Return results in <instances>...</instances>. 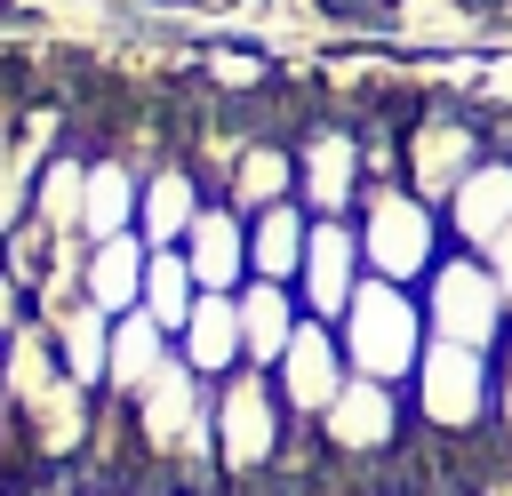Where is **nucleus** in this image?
Returning a JSON list of instances; mask_svg holds the SVG:
<instances>
[{
    "instance_id": "nucleus-1",
    "label": "nucleus",
    "mask_w": 512,
    "mask_h": 496,
    "mask_svg": "<svg viewBox=\"0 0 512 496\" xmlns=\"http://www.w3.org/2000/svg\"><path fill=\"white\" fill-rule=\"evenodd\" d=\"M352 224H360L368 272H376V280H400V288H424L432 264L456 248L440 200H424V192H408V184H368L360 208H352Z\"/></svg>"
},
{
    "instance_id": "nucleus-2",
    "label": "nucleus",
    "mask_w": 512,
    "mask_h": 496,
    "mask_svg": "<svg viewBox=\"0 0 512 496\" xmlns=\"http://www.w3.org/2000/svg\"><path fill=\"white\" fill-rule=\"evenodd\" d=\"M336 336H344L352 376L408 384V376H416V360H424V344H432V320H424V296H416V288H400V280H376V272H368V280L352 288V304H344Z\"/></svg>"
},
{
    "instance_id": "nucleus-3",
    "label": "nucleus",
    "mask_w": 512,
    "mask_h": 496,
    "mask_svg": "<svg viewBox=\"0 0 512 496\" xmlns=\"http://www.w3.org/2000/svg\"><path fill=\"white\" fill-rule=\"evenodd\" d=\"M288 440H296V416H288L272 368H232L216 384V472H224V488L280 472Z\"/></svg>"
},
{
    "instance_id": "nucleus-4",
    "label": "nucleus",
    "mask_w": 512,
    "mask_h": 496,
    "mask_svg": "<svg viewBox=\"0 0 512 496\" xmlns=\"http://www.w3.org/2000/svg\"><path fill=\"white\" fill-rule=\"evenodd\" d=\"M408 408L432 440H464V432H488L496 424V352H472V344H424L416 376H408Z\"/></svg>"
},
{
    "instance_id": "nucleus-5",
    "label": "nucleus",
    "mask_w": 512,
    "mask_h": 496,
    "mask_svg": "<svg viewBox=\"0 0 512 496\" xmlns=\"http://www.w3.org/2000/svg\"><path fill=\"white\" fill-rule=\"evenodd\" d=\"M416 296H424V320H432V336H440V344H472V352H496V344L512 336L504 288H496V272H488L472 248H448Z\"/></svg>"
},
{
    "instance_id": "nucleus-6",
    "label": "nucleus",
    "mask_w": 512,
    "mask_h": 496,
    "mask_svg": "<svg viewBox=\"0 0 512 496\" xmlns=\"http://www.w3.org/2000/svg\"><path fill=\"white\" fill-rule=\"evenodd\" d=\"M488 152H504L488 128H480V112H464L456 96H440L408 136H400V184L408 192H424V200H448Z\"/></svg>"
},
{
    "instance_id": "nucleus-7",
    "label": "nucleus",
    "mask_w": 512,
    "mask_h": 496,
    "mask_svg": "<svg viewBox=\"0 0 512 496\" xmlns=\"http://www.w3.org/2000/svg\"><path fill=\"white\" fill-rule=\"evenodd\" d=\"M320 432V456L328 464H384L408 432H416V408H408V384H376V376H352L328 416L312 424Z\"/></svg>"
},
{
    "instance_id": "nucleus-8",
    "label": "nucleus",
    "mask_w": 512,
    "mask_h": 496,
    "mask_svg": "<svg viewBox=\"0 0 512 496\" xmlns=\"http://www.w3.org/2000/svg\"><path fill=\"white\" fill-rule=\"evenodd\" d=\"M368 192V152L352 120H312L296 136V208L312 216H352Z\"/></svg>"
},
{
    "instance_id": "nucleus-9",
    "label": "nucleus",
    "mask_w": 512,
    "mask_h": 496,
    "mask_svg": "<svg viewBox=\"0 0 512 496\" xmlns=\"http://www.w3.org/2000/svg\"><path fill=\"white\" fill-rule=\"evenodd\" d=\"M272 384H280V400H288V416H296V424H320V416H328V400L352 384V360H344L336 320H304V328L288 336V352L272 360Z\"/></svg>"
},
{
    "instance_id": "nucleus-10",
    "label": "nucleus",
    "mask_w": 512,
    "mask_h": 496,
    "mask_svg": "<svg viewBox=\"0 0 512 496\" xmlns=\"http://www.w3.org/2000/svg\"><path fill=\"white\" fill-rule=\"evenodd\" d=\"M368 280V256H360V224L352 216H312V248H304V272H296V296L312 320H344L352 288Z\"/></svg>"
},
{
    "instance_id": "nucleus-11",
    "label": "nucleus",
    "mask_w": 512,
    "mask_h": 496,
    "mask_svg": "<svg viewBox=\"0 0 512 496\" xmlns=\"http://www.w3.org/2000/svg\"><path fill=\"white\" fill-rule=\"evenodd\" d=\"M440 216H448V240H456V248L488 256V248L512 232V152H488V160L440 200Z\"/></svg>"
},
{
    "instance_id": "nucleus-12",
    "label": "nucleus",
    "mask_w": 512,
    "mask_h": 496,
    "mask_svg": "<svg viewBox=\"0 0 512 496\" xmlns=\"http://www.w3.org/2000/svg\"><path fill=\"white\" fill-rule=\"evenodd\" d=\"M208 208V184L192 160H152L144 168V200H136V240L144 248H184V232L200 224Z\"/></svg>"
},
{
    "instance_id": "nucleus-13",
    "label": "nucleus",
    "mask_w": 512,
    "mask_h": 496,
    "mask_svg": "<svg viewBox=\"0 0 512 496\" xmlns=\"http://www.w3.org/2000/svg\"><path fill=\"white\" fill-rule=\"evenodd\" d=\"M184 264H192L200 296H240L248 288V216L224 208V200H208L200 224L184 232Z\"/></svg>"
},
{
    "instance_id": "nucleus-14",
    "label": "nucleus",
    "mask_w": 512,
    "mask_h": 496,
    "mask_svg": "<svg viewBox=\"0 0 512 496\" xmlns=\"http://www.w3.org/2000/svg\"><path fill=\"white\" fill-rule=\"evenodd\" d=\"M176 360L200 376V384H224L232 368H248V336H240V304L232 296H200L192 320L176 328Z\"/></svg>"
},
{
    "instance_id": "nucleus-15",
    "label": "nucleus",
    "mask_w": 512,
    "mask_h": 496,
    "mask_svg": "<svg viewBox=\"0 0 512 496\" xmlns=\"http://www.w3.org/2000/svg\"><path fill=\"white\" fill-rule=\"evenodd\" d=\"M216 200L240 208V216H264V208L296 200V144H240V152L224 160Z\"/></svg>"
},
{
    "instance_id": "nucleus-16",
    "label": "nucleus",
    "mask_w": 512,
    "mask_h": 496,
    "mask_svg": "<svg viewBox=\"0 0 512 496\" xmlns=\"http://www.w3.org/2000/svg\"><path fill=\"white\" fill-rule=\"evenodd\" d=\"M168 360H176V336L152 312H120L112 320V352H104V400H136Z\"/></svg>"
},
{
    "instance_id": "nucleus-17",
    "label": "nucleus",
    "mask_w": 512,
    "mask_h": 496,
    "mask_svg": "<svg viewBox=\"0 0 512 496\" xmlns=\"http://www.w3.org/2000/svg\"><path fill=\"white\" fill-rule=\"evenodd\" d=\"M136 200H144V168L128 152L88 160V192H80V240H120L136 232Z\"/></svg>"
},
{
    "instance_id": "nucleus-18",
    "label": "nucleus",
    "mask_w": 512,
    "mask_h": 496,
    "mask_svg": "<svg viewBox=\"0 0 512 496\" xmlns=\"http://www.w3.org/2000/svg\"><path fill=\"white\" fill-rule=\"evenodd\" d=\"M144 240L136 232H120V240H88V264H80V296L104 312V320H120V312H136L144 304Z\"/></svg>"
},
{
    "instance_id": "nucleus-19",
    "label": "nucleus",
    "mask_w": 512,
    "mask_h": 496,
    "mask_svg": "<svg viewBox=\"0 0 512 496\" xmlns=\"http://www.w3.org/2000/svg\"><path fill=\"white\" fill-rule=\"evenodd\" d=\"M232 304H240V336H248V368H272V360L288 352V336H296V328L312 320V312H304V296H296L288 280H248V288H240Z\"/></svg>"
},
{
    "instance_id": "nucleus-20",
    "label": "nucleus",
    "mask_w": 512,
    "mask_h": 496,
    "mask_svg": "<svg viewBox=\"0 0 512 496\" xmlns=\"http://www.w3.org/2000/svg\"><path fill=\"white\" fill-rule=\"evenodd\" d=\"M40 328H48L56 360L72 368V384L104 392V352H112V320H104V312H96L88 296H64L56 312H40Z\"/></svg>"
},
{
    "instance_id": "nucleus-21",
    "label": "nucleus",
    "mask_w": 512,
    "mask_h": 496,
    "mask_svg": "<svg viewBox=\"0 0 512 496\" xmlns=\"http://www.w3.org/2000/svg\"><path fill=\"white\" fill-rule=\"evenodd\" d=\"M304 248H312V208L280 200V208L248 216V280H288V288H296Z\"/></svg>"
},
{
    "instance_id": "nucleus-22",
    "label": "nucleus",
    "mask_w": 512,
    "mask_h": 496,
    "mask_svg": "<svg viewBox=\"0 0 512 496\" xmlns=\"http://www.w3.org/2000/svg\"><path fill=\"white\" fill-rule=\"evenodd\" d=\"M192 304H200V280H192V264H184V248H152L144 256V304L136 312H152L168 336L192 320Z\"/></svg>"
},
{
    "instance_id": "nucleus-23",
    "label": "nucleus",
    "mask_w": 512,
    "mask_h": 496,
    "mask_svg": "<svg viewBox=\"0 0 512 496\" xmlns=\"http://www.w3.org/2000/svg\"><path fill=\"white\" fill-rule=\"evenodd\" d=\"M80 192H88V160L80 152H56L40 176H32V216L48 232H80Z\"/></svg>"
},
{
    "instance_id": "nucleus-24",
    "label": "nucleus",
    "mask_w": 512,
    "mask_h": 496,
    "mask_svg": "<svg viewBox=\"0 0 512 496\" xmlns=\"http://www.w3.org/2000/svg\"><path fill=\"white\" fill-rule=\"evenodd\" d=\"M320 16H336V24H368V32H392V24H400V0H320Z\"/></svg>"
},
{
    "instance_id": "nucleus-25",
    "label": "nucleus",
    "mask_w": 512,
    "mask_h": 496,
    "mask_svg": "<svg viewBox=\"0 0 512 496\" xmlns=\"http://www.w3.org/2000/svg\"><path fill=\"white\" fill-rule=\"evenodd\" d=\"M496 440L512 448V336L496 344Z\"/></svg>"
},
{
    "instance_id": "nucleus-26",
    "label": "nucleus",
    "mask_w": 512,
    "mask_h": 496,
    "mask_svg": "<svg viewBox=\"0 0 512 496\" xmlns=\"http://www.w3.org/2000/svg\"><path fill=\"white\" fill-rule=\"evenodd\" d=\"M480 264L496 272V288H504V312H512V232H504V240H496V248H488Z\"/></svg>"
},
{
    "instance_id": "nucleus-27",
    "label": "nucleus",
    "mask_w": 512,
    "mask_h": 496,
    "mask_svg": "<svg viewBox=\"0 0 512 496\" xmlns=\"http://www.w3.org/2000/svg\"><path fill=\"white\" fill-rule=\"evenodd\" d=\"M8 16H16V0H0V24H8Z\"/></svg>"
},
{
    "instance_id": "nucleus-28",
    "label": "nucleus",
    "mask_w": 512,
    "mask_h": 496,
    "mask_svg": "<svg viewBox=\"0 0 512 496\" xmlns=\"http://www.w3.org/2000/svg\"><path fill=\"white\" fill-rule=\"evenodd\" d=\"M504 152H512V136H504Z\"/></svg>"
}]
</instances>
